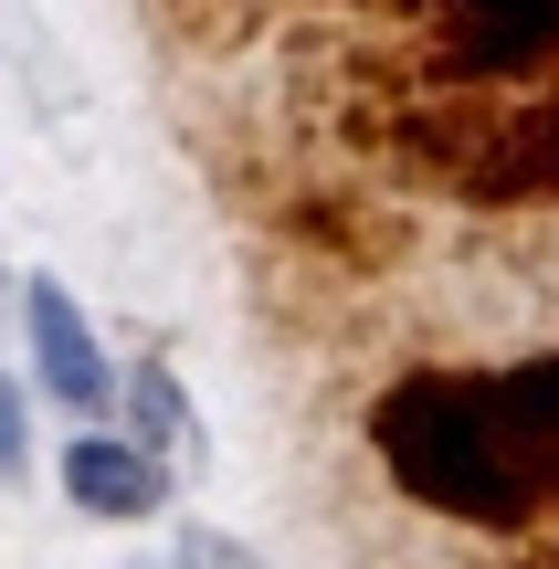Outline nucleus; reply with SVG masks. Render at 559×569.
<instances>
[{"label":"nucleus","instance_id":"1a4fd4ad","mask_svg":"<svg viewBox=\"0 0 559 569\" xmlns=\"http://www.w3.org/2000/svg\"><path fill=\"white\" fill-rule=\"evenodd\" d=\"M21 465H32V422H21V390L0 380V486H21Z\"/></svg>","mask_w":559,"mask_h":569},{"label":"nucleus","instance_id":"9d476101","mask_svg":"<svg viewBox=\"0 0 559 569\" xmlns=\"http://www.w3.org/2000/svg\"><path fill=\"white\" fill-rule=\"evenodd\" d=\"M180 569H264L253 549H232L222 528H201V538H180Z\"/></svg>","mask_w":559,"mask_h":569},{"label":"nucleus","instance_id":"7ed1b4c3","mask_svg":"<svg viewBox=\"0 0 559 569\" xmlns=\"http://www.w3.org/2000/svg\"><path fill=\"white\" fill-rule=\"evenodd\" d=\"M465 201L507 211V201H559V96L539 106H497V127H486V159L476 180H465Z\"/></svg>","mask_w":559,"mask_h":569},{"label":"nucleus","instance_id":"f03ea898","mask_svg":"<svg viewBox=\"0 0 559 569\" xmlns=\"http://www.w3.org/2000/svg\"><path fill=\"white\" fill-rule=\"evenodd\" d=\"M433 32V74L455 84H518L559 63V0H412Z\"/></svg>","mask_w":559,"mask_h":569},{"label":"nucleus","instance_id":"423d86ee","mask_svg":"<svg viewBox=\"0 0 559 569\" xmlns=\"http://www.w3.org/2000/svg\"><path fill=\"white\" fill-rule=\"evenodd\" d=\"M497 422H507V443H518V475H528V496H539V517H559V348L497 369Z\"/></svg>","mask_w":559,"mask_h":569},{"label":"nucleus","instance_id":"6e6552de","mask_svg":"<svg viewBox=\"0 0 559 569\" xmlns=\"http://www.w3.org/2000/svg\"><path fill=\"white\" fill-rule=\"evenodd\" d=\"M127 422H138V443L180 453V443H190V401H180V380H169V369H138V390H127Z\"/></svg>","mask_w":559,"mask_h":569},{"label":"nucleus","instance_id":"20e7f679","mask_svg":"<svg viewBox=\"0 0 559 569\" xmlns=\"http://www.w3.org/2000/svg\"><path fill=\"white\" fill-rule=\"evenodd\" d=\"M63 496H74L84 517H117V528H138V517L169 507V465L159 443H138V432H84V443H63Z\"/></svg>","mask_w":559,"mask_h":569},{"label":"nucleus","instance_id":"0eeeda50","mask_svg":"<svg viewBox=\"0 0 559 569\" xmlns=\"http://www.w3.org/2000/svg\"><path fill=\"white\" fill-rule=\"evenodd\" d=\"M169 32L190 42V53H232V42H253L264 21H253V0H159Z\"/></svg>","mask_w":559,"mask_h":569},{"label":"nucleus","instance_id":"39448f33","mask_svg":"<svg viewBox=\"0 0 559 569\" xmlns=\"http://www.w3.org/2000/svg\"><path fill=\"white\" fill-rule=\"evenodd\" d=\"M21 338H32V369L63 411L106 401V348H96V327H84V306L63 284H21Z\"/></svg>","mask_w":559,"mask_h":569},{"label":"nucleus","instance_id":"f257e3e1","mask_svg":"<svg viewBox=\"0 0 559 569\" xmlns=\"http://www.w3.org/2000/svg\"><path fill=\"white\" fill-rule=\"evenodd\" d=\"M370 443L391 465V486H412L433 517H465V528H539V496L518 475V443L497 422V380L476 369H412L370 401Z\"/></svg>","mask_w":559,"mask_h":569}]
</instances>
